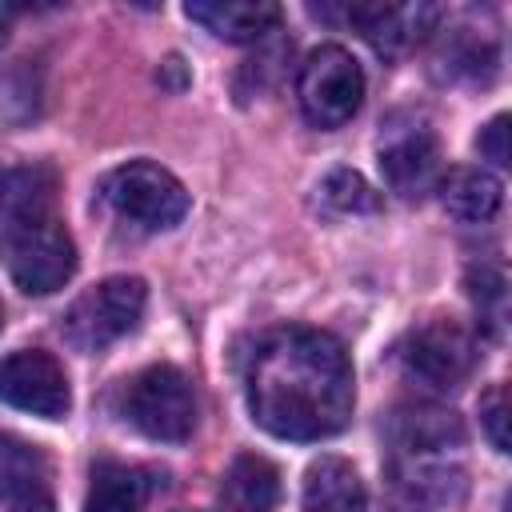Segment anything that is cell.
<instances>
[{"label":"cell","instance_id":"obj_4","mask_svg":"<svg viewBox=\"0 0 512 512\" xmlns=\"http://www.w3.org/2000/svg\"><path fill=\"white\" fill-rule=\"evenodd\" d=\"M144 304L148 288L140 276H108L64 312L60 332L76 352H104L140 324Z\"/></svg>","mask_w":512,"mask_h":512},{"label":"cell","instance_id":"obj_22","mask_svg":"<svg viewBox=\"0 0 512 512\" xmlns=\"http://www.w3.org/2000/svg\"><path fill=\"white\" fill-rule=\"evenodd\" d=\"M476 148H480L484 160H492V164H508V116H492V120L480 128Z\"/></svg>","mask_w":512,"mask_h":512},{"label":"cell","instance_id":"obj_6","mask_svg":"<svg viewBox=\"0 0 512 512\" xmlns=\"http://www.w3.org/2000/svg\"><path fill=\"white\" fill-rule=\"evenodd\" d=\"M124 416L136 432H144L148 440H164V444H180L192 436L196 428V396H192V380L176 368V364H152L144 368L124 396Z\"/></svg>","mask_w":512,"mask_h":512},{"label":"cell","instance_id":"obj_1","mask_svg":"<svg viewBox=\"0 0 512 512\" xmlns=\"http://www.w3.org/2000/svg\"><path fill=\"white\" fill-rule=\"evenodd\" d=\"M244 396L264 432L280 440H324L348 424L356 380L332 332L284 324L260 332L244 352Z\"/></svg>","mask_w":512,"mask_h":512},{"label":"cell","instance_id":"obj_21","mask_svg":"<svg viewBox=\"0 0 512 512\" xmlns=\"http://www.w3.org/2000/svg\"><path fill=\"white\" fill-rule=\"evenodd\" d=\"M480 420H484V432H488L492 448L508 452V396H504V388H492L480 400Z\"/></svg>","mask_w":512,"mask_h":512},{"label":"cell","instance_id":"obj_19","mask_svg":"<svg viewBox=\"0 0 512 512\" xmlns=\"http://www.w3.org/2000/svg\"><path fill=\"white\" fill-rule=\"evenodd\" d=\"M444 60L452 64V76H472V80H488L496 72V48L484 36H452V44L444 48Z\"/></svg>","mask_w":512,"mask_h":512},{"label":"cell","instance_id":"obj_15","mask_svg":"<svg viewBox=\"0 0 512 512\" xmlns=\"http://www.w3.org/2000/svg\"><path fill=\"white\" fill-rule=\"evenodd\" d=\"M144 496H148V480L140 468L120 460H96L84 512H140Z\"/></svg>","mask_w":512,"mask_h":512},{"label":"cell","instance_id":"obj_2","mask_svg":"<svg viewBox=\"0 0 512 512\" xmlns=\"http://www.w3.org/2000/svg\"><path fill=\"white\" fill-rule=\"evenodd\" d=\"M4 264L12 284L28 296H52L72 280L76 244L48 212V196H28V188H20V208L4 228Z\"/></svg>","mask_w":512,"mask_h":512},{"label":"cell","instance_id":"obj_17","mask_svg":"<svg viewBox=\"0 0 512 512\" xmlns=\"http://www.w3.org/2000/svg\"><path fill=\"white\" fill-rule=\"evenodd\" d=\"M224 488H228V500L236 504V512H272L280 500V472L272 460L244 452L232 460Z\"/></svg>","mask_w":512,"mask_h":512},{"label":"cell","instance_id":"obj_25","mask_svg":"<svg viewBox=\"0 0 512 512\" xmlns=\"http://www.w3.org/2000/svg\"><path fill=\"white\" fill-rule=\"evenodd\" d=\"M0 324H4V308H0Z\"/></svg>","mask_w":512,"mask_h":512},{"label":"cell","instance_id":"obj_12","mask_svg":"<svg viewBox=\"0 0 512 512\" xmlns=\"http://www.w3.org/2000/svg\"><path fill=\"white\" fill-rule=\"evenodd\" d=\"M392 444L404 456H436L464 444V424L456 412L436 404H412L392 412Z\"/></svg>","mask_w":512,"mask_h":512},{"label":"cell","instance_id":"obj_5","mask_svg":"<svg viewBox=\"0 0 512 512\" xmlns=\"http://www.w3.org/2000/svg\"><path fill=\"white\" fill-rule=\"evenodd\" d=\"M300 112L316 128H340L348 124L364 104V72L356 56L340 44H320L300 64L296 80Z\"/></svg>","mask_w":512,"mask_h":512},{"label":"cell","instance_id":"obj_14","mask_svg":"<svg viewBox=\"0 0 512 512\" xmlns=\"http://www.w3.org/2000/svg\"><path fill=\"white\" fill-rule=\"evenodd\" d=\"M440 200L460 224H484L500 212L504 184L484 168H452L440 180Z\"/></svg>","mask_w":512,"mask_h":512},{"label":"cell","instance_id":"obj_9","mask_svg":"<svg viewBox=\"0 0 512 512\" xmlns=\"http://www.w3.org/2000/svg\"><path fill=\"white\" fill-rule=\"evenodd\" d=\"M0 400L44 420H64L72 408V388L52 352L20 348L0 360Z\"/></svg>","mask_w":512,"mask_h":512},{"label":"cell","instance_id":"obj_20","mask_svg":"<svg viewBox=\"0 0 512 512\" xmlns=\"http://www.w3.org/2000/svg\"><path fill=\"white\" fill-rule=\"evenodd\" d=\"M468 296L476 300L484 320H500L504 316V276L496 268H472L468 272Z\"/></svg>","mask_w":512,"mask_h":512},{"label":"cell","instance_id":"obj_13","mask_svg":"<svg viewBox=\"0 0 512 512\" xmlns=\"http://www.w3.org/2000/svg\"><path fill=\"white\" fill-rule=\"evenodd\" d=\"M368 496L360 472L340 456H320L304 476V504L300 512H364Z\"/></svg>","mask_w":512,"mask_h":512},{"label":"cell","instance_id":"obj_16","mask_svg":"<svg viewBox=\"0 0 512 512\" xmlns=\"http://www.w3.org/2000/svg\"><path fill=\"white\" fill-rule=\"evenodd\" d=\"M48 492V460L36 444H28L16 432H0V496L24 500Z\"/></svg>","mask_w":512,"mask_h":512},{"label":"cell","instance_id":"obj_24","mask_svg":"<svg viewBox=\"0 0 512 512\" xmlns=\"http://www.w3.org/2000/svg\"><path fill=\"white\" fill-rule=\"evenodd\" d=\"M0 200H4V172H0Z\"/></svg>","mask_w":512,"mask_h":512},{"label":"cell","instance_id":"obj_10","mask_svg":"<svg viewBox=\"0 0 512 512\" xmlns=\"http://www.w3.org/2000/svg\"><path fill=\"white\" fill-rule=\"evenodd\" d=\"M440 20L436 4H352L348 24L360 28V36L380 56H400L416 40H424Z\"/></svg>","mask_w":512,"mask_h":512},{"label":"cell","instance_id":"obj_23","mask_svg":"<svg viewBox=\"0 0 512 512\" xmlns=\"http://www.w3.org/2000/svg\"><path fill=\"white\" fill-rule=\"evenodd\" d=\"M8 512H56V504H52V496H48V492H36V496L12 500V508H8Z\"/></svg>","mask_w":512,"mask_h":512},{"label":"cell","instance_id":"obj_7","mask_svg":"<svg viewBox=\"0 0 512 512\" xmlns=\"http://www.w3.org/2000/svg\"><path fill=\"white\" fill-rule=\"evenodd\" d=\"M396 356H400V368L408 380H416L432 392H448L468 380V372L476 364V344L456 320H428L404 336Z\"/></svg>","mask_w":512,"mask_h":512},{"label":"cell","instance_id":"obj_18","mask_svg":"<svg viewBox=\"0 0 512 512\" xmlns=\"http://www.w3.org/2000/svg\"><path fill=\"white\" fill-rule=\"evenodd\" d=\"M320 196H324V204H332L336 212H376V208H380V196L372 192V184H368L360 172H352V168L328 172L324 184H320Z\"/></svg>","mask_w":512,"mask_h":512},{"label":"cell","instance_id":"obj_3","mask_svg":"<svg viewBox=\"0 0 512 512\" xmlns=\"http://www.w3.org/2000/svg\"><path fill=\"white\" fill-rule=\"evenodd\" d=\"M100 200L128 224L144 228V232H164L176 228L188 216V192L184 184L148 160H132L112 168L100 180Z\"/></svg>","mask_w":512,"mask_h":512},{"label":"cell","instance_id":"obj_8","mask_svg":"<svg viewBox=\"0 0 512 512\" xmlns=\"http://www.w3.org/2000/svg\"><path fill=\"white\" fill-rule=\"evenodd\" d=\"M376 156H380V172L388 188L404 200H420L424 192L440 184V144L432 128L416 116L388 120V128L380 132Z\"/></svg>","mask_w":512,"mask_h":512},{"label":"cell","instance_id":"obj_11","mask_svg":"<svg viewBox=\"0 0 512 512\" xmlns=\"http://www.w3.org/2000/svg\"><path fill=\"white\" fill-rule=\"evenodd\" d=\"M184 16L228 44H252V40H264L284 12L280 4H268V0H192L184 4Z\"/></svg>","mask_w":512,"mask_h":512}]
</instances>
